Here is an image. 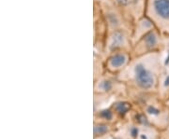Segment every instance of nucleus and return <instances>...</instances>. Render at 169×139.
<instances>
[{
	"instance_id": "nucleus-3",
	"label": "nucleus",
	"mask_w": 169,
	"mask_h": 139,
	"mask_svg": "<svg viewBox=\"0 0 169 139\" xmlns=\"http://www.w3.org/2000/svg\"><path fill=\"white\" fill-rule=\"evenodd\" d=\"M126 63V57L124 54H116L110 59V65L114 68H118Z\"/></svg>"
},
{
	"instance_id": "nucleus-5",
	"label": "nucleus",
	"mask_w": 169,
	"mask_h": 139,
	"mask_svg": "<svg viewBox=\"0 0 169 139\" xmlns=\"http://www.w3.org/2000/svg\"><path fill=\"white\" fill-rule=\"evenodd\" d=\"M101 116H104L105 119H108V120L112 118V115L109 111H104L103 113H101Z\"/></svg>"
},
{
	"instance_id": "nucleus-1",
	"label": "nucleus",
	"mask_w": 169,
	"mask_h": 139,
	"mask_svg": "<svg viewBox=\"0 0 169 139\" xmlns=\"http://www.w3.org/2000/svg\"><path fill=\"white\" fill-rule=\"evenodd\" d=\"M151 10L153 20L160 22L161 27L169 26V0H152Z\"/></svg>"
},
{
	"instance_id": "nucleus-7",
	"label": "nucleus",
	"mask_w": 169,
	"mask_h": 139,
	"mask_svg": "<svg viewBox=\"0 0 169 139\" xmlns=\"http://www.w3.org/2000/svg\"><path fill=\"white\" fill-rule=\"evenodd\" d=\"M116 139H118V138H116Z\"/></svg>"
},
{
	"instance_id": "nucleus-4",
	"label": "nucleus",
	"mask_w": 169,
	"mask_h": 139,
	"mask_svg": "<svg viewBox=\"0 0 169 139\" xmlns=\"http://www.w3.org/2000/svg\"><path fill=\"white\" fill-rule=\"evenodd\" d=\"M108 131V126L106 124H96L94 126V134L95 135H103Z\"/></svg>"
},
{
	"instance_id": "nucleus-2",
	"label": "nucleus",
	"mask_w": 169,
	"mask_h": 139,
	"mask_svg": "<svg viewBox=\"0 0 169 139\" xmlns=\"http://www.w3.org/2000/svg\"><path fill=\"white\" fill-rule=\"evenodd\" d=\"M134 75L135 81L138 86L144 90H149L152 88L155 82V79L153 74L146 68L143 63H137L134 67Z\"/></svg>"
},
{
	"instance_id": "nucleus-6",
	"label": "nucleus",
	"mask_w": 169,
	"mask_h": 139,
	"mask_svg": "<svg viewBox=\"0 0 169 139\" xmlns=\"http://www.w3.org/2000/svg\"><path fill=\"white\" fill-rule=\"evenodd\" d=\"M164 86L165 87H169V76L165 79V81H164Z\"/></svg>"
}]
</instances>
